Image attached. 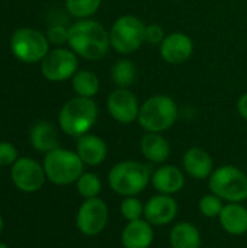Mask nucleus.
<instances>
[{"instance_id":"11","label":"nucleus","mask_w":247,"mask_h":248,"mask_svg":"<svg viewBox=\"0 0 247 248\" xmlns=\"http://www.w3.org/2000/svg\"><path fill=\"white\" fill-rule=\"evenodd\" d=\"M109 219V209L106 203L99 199H86L77 211L76 225L79 231L87 237H95L100 234Z\"/></svg>"},{"instance_id":"32","label":"nucleus","mask_w":247,"mask_h":248,"mask_svg":"<svg viewBox=\"0 0 247 248\" xmlns=\"http://www.w3.org/2000/svg\"><path fill=\"white\" fill-rule=\"evenodd\" d=\"M237 110H239L240 116L247 121V93L240 96V99L237 102Z\"/></svg>"},{"instance_id":"18","label":"nucleus","mask_w":247,"mask_h":248,"mask_svg":"<svg viewBox=\"0 0 247 248\" xmlns=\"http://www.w3.org/2000/svg\"><path fill=\"white\" fill-rule=\"evenodd\" d=\"M153 187L163 195H175L185 185L183 173L175 166H162L151 176Z\"/></svg>"},{"instance_id":"10","label":"nucleus","mask_w":247,"mask_h":248,"mask_svg":"<svg viewBox=\"0 0 247 248\" xmlns=\"http://www.w3.org/2000/svg\"><path fill=\"white\" fill-rule=\"evenodd\" d=\"M10 177L16 189L23 193L38 192L45 180V170L36 160L29 157H19L10 169Z\"/></svg>"},{"instance_id":"3","label":"nucleus","mask_w":247,"mask_h":248,"mask_svg":"<svg viewBox=\"0 0 247 248\" xmlns=\"http://www.w3.org/2000/svg\"><path fill=\"white\" fill-rule=\"evenodd\" d=\"M150 180L151 171L148 166L134 160L115 164L108 174L111 189L125 198L137 196L138 193H141Z\"/></svg>"},{"instance_id":"22","label":"nucleus","mask_w":247,"mask_h":248,"mask_svg":"<svg viewBox=\"0 0 247 248\" xmlns=\"http://www.w3.org/2000/svg\"><path fill=\"white\" fill-rule=\"evenodd\" d=\"M172 248H201V234L191 222H181L170 231Z\"/></svg>"},{"instance_id":"9","label":"nucleus","mask_w":247,"mask_h":248,"mask_svg":"<svg viewBox=\"0 0 247 248\" xmlns=\"http://www.w3.org/2000/svg\"><path fill=\"white\" fill-rule=\"evenodd\" d=\"M77 54L67 48L49 51L41 61V73L49 81H64L77 73Z\"/></svg>"},{"instance_id":"7","label":"nucleus","mask_w":247,"mask_h":248,"mask_svg":"<svg viewBox=\"0 0 247 248\" xmlns=\"http://www.w3.org/2000/svg\"><path fill=\"white\" fill-rule=\"evenodd\" d=\"M109 39L116 52L122 55L132 54L146 42V25L137 16L124 15L114 22Z\"/></svg>"},{"instance_id":"5","label":"nucleus","mask_w":247,"mask_h":248,"mask_svg":"<svg viewBox=\"0 0 247 248\" xmlns=\"http://www.w3.org/2000/svg\"><path fill=\"white\" fill-rule=\"evenodd\" d=\"M178 119V108L172 97L157 94L147 99L138 113V124L146 132L167 131Z\"/></svg>"},{"instance_id":"6","label":"nucleus","mask_w":247,"mask_h":248,"mask_svg":"<svg viewBox=\"0 0 247 248\" xmlns=\"http://www.w3.org/2000/svg\"><path fill=\"white\" fill-rule=\"evenodd\" d=\"M208 186L214 195L230 203L247 199V176L234 166H223L213 171Z\"/></svg>"},{"instance_id":"25","label":"nucleus","mask_w":247,"mask_h":248,"mask_svg":"<svg viewBox=\"0 0 247 248\" xmlns=\"http://www.w3.org/2000/svg\"><path fill=\"white\" fill-rule=\"evenodd\" d=\"M102 0H66L67 12L79 19H87L100 7Z\"/></svg>"},{"instance_id":"33","label":"nucleus","mask_w":247,"mask_h":248,"mask_svg":"<svg viewBox=\"0 0 247 248\" xmlns=\"http://www.w3.org/2000/svg\"><path fill=\"white\" fill-rule=\"evenodd\" d=\"M3 225H4V222H3V218H1V215H0V232L3 231Z\"/></svg>"},{"instance_id":"17","label":"nucleus","mask_w":247,"mask_h":248,"mask_svg":"<svg viewBox=\"0 0 247 248\" xmlns=\"http://www.w3.org/2000/svg\"><path fill=\"white\" fill-rule=\"evenodd\" d=\"M153 225L146 219L131 221L122 231V246L125 248H148L153 244Z\"/></svg>"},{"instance_id":"34","label":"nucleus","mask_w":247,"mask_h":248,"mask_svg":"<svg viewBox=\"0 0 247 248\" xmlns=\"http://www.w3.org/2000/svg\"><path fill=\"white\" fill-rule=\"evenodd\" d=\"M0 248H9V247H7V246H6L4 243H1V241H0Z\"/></svg>"},{"instance_id":"26","label":"nucleus","mask_w":247,"mask_h":248,"mask_svg":"<svg viewBox=\"0 0 247 248\" xmlns=\"http://www.w3.org/2000/svg\"><path fill=\"white\" fill-rule=\"evenodd\" d=\"M77 192L84 199H93L98 198V195L102 190V183L99 177L93 173H83L79 180L76 182Z\"/></svg>"},{"instance_id":"20","label":"nucleus","mask_w":247,"mask_h":248,"mask_svg":"<svg viewBox=\"0 0 247 248\" xmlns=\"http://www.w3.org/2000/svg\"><path fill=\"white\" fill-rule=\"evenodd\" d=\"M218 219L221 227L231 235H243L247 232V209L240 203L224 205Z\"/></svg>"},{"instance_id":"12","label":"nucleus","mask_w":247,"mask_h":248,"mask_svg":"<svg viewBox=\"0 0 247 248\" xmlns=\"http://www.w3.org/2000/svg\"><path fill=\"white\" fill-rule=\"evenodd\" d=\"M108 112L119 124H131L138 119L140 103L128 89L118 87L108 97Z\"/></svg>"},{"instance_id":"4","label":"nucleus","mask_w":247,"mask_h":248,"mask_svg":"<svg viewBox=\"0 0 247 248\" xmlns=\"http://www.w3.org/2000/svg\"><path fill=\"white\" fill-rule=\"evenodd\" d=\"M42 166L47 180L57 186H67L79 180L83 174L84 163L77 153L58 147L45 154Z\"/></svg>"},{"instance_id":"21","label":"nucleus","mask_w":247,"mask_h":248,"mask_svg":"<svg viewBox=\"0 0 247 248\" xmlns=\"http://www.w3.org/2000/svg\"><path fill=\"white\" fill-rule=\"evenodd\" d=\"M143 155L151 163H165L170 155L167 140L157 132H146L140 142Z\"/></svg>"},{"instance_id":"15","label":"nucleus","mask_w":247,"mask_h":248,"mask_svg":"<svg viewBox=\"0 0 247 248\" xmlns=\"http://www.w3.org/2000/svg\"><path fill=\"white\" fill-rule=\"evenodd\" d=\"M77 154L84 164L99 166L108 155V145L100 137L86 134L77 140Z\"/></svg>"},{"instance_id":"14","label":"nucleus","mask_w":247,"mask_h":248,"mask_svg":"<svg viewBox=\"0 0 247 248\" xmlns=\"http://www.w3.org/2000/svg\"><path fill=\"white\" fill-rule=\"evenodd\" d=\"M192 52L194 42L188 35L182 32L166 35V38L160 44V55L169 64H182L191 58Z\"/></svg>"},{"instance_id":"35","label":"nucleus","mask_w":247,"mask_h":248,"mask_svg":"<svg viewBox=\"0 0 247 248\" xmlns=\"http://www.w3.org/2000/svg\"><path fill=\"white\" fill-rule=\"evenodd\" d=\"M172 1H182V0H172Z\"/></svg>"},{"instance_id":"16","label":"nucleus","mask_w":247,"mask_h":248,"mask_svg":"<svg viewBox=\"0 0 247 248\" xmlns=\"http://www.w3.org/2000/svg\"><path fill=\"white\" fill-rule=\"evenodd\" d=\"M183 169L191 177L204 180V179H210V176L213 174L214 163L211 155L205 150L199 147H194L189 148L183 155Z\"/></svg>"},{"instance_id":"2","label":"nucleus","mask_w":247,"mask_h":248,"mask_svg":"<svg viewBox=\"0 0 247 248\" xmlns=\"http://www.w3.org/2000/svg\"><path fill=\"white\" fill-rule=\"evenodd\" d=\"M98 119V106L92 99L76 96L66 102L58 115V124L63 132L80 138L86 135Z\"/></svg>"},{"instance_id":"8","label":"nucleus","mask_w":247,"mask_h":248,"mask_svg":"<svg viewBox=\"0 0 247 248\" xmlns=\"http://www.w3.org/2000/svg\"><path fill=\"white\" fill-rule=\"evenodd\" d=\"M49 41L47 35L32 28H19L13 32L10 39V49L13 55L26 64L42 61L49 52Z\"/></svg>"},{"instance_id":"13","label":"nucleus","mask_w":247,"mask_h":248,"mask_svg":"<svg viewBox=\"0 0 247 248\" xmlns=\"http://www.w3.org/2000/svg\"><path fill=\"white\" fill-rule=\"evenodd\" d=\"M178 215V203L170 195L159 193L148 199L144 205L146 221L153 227H163L170 224Z\"/></svg>"},{"instance_id":"30","label":"nucleus","mask_w":247,"mask_h":248,"mask_svg":"<svg viewBox=\"0 0 247 248\" xmlns=\"http://www.w3.org/2000/svg\"><path fill=\"white\" fill-rule=\"evenodd\" d=\"M47 38L54 45H63L68 42V29L63 25H52L47 32Z\"/></svg>"},{"instance_id":"29","label":"nucleus","mask_w":247,"mask_h":248,"mask_svg":"<svg viewBox=\"0 0 247 248\" xmlns=\"http://www.w3.org/2000/svg\"><path fill=\"white\" fill-rule=\"evenodd\" d=\"M17 158V150L12 142H0V167L13 166Z\"/></svg>"},{"instance_id":"23","label":"nucleus","mask_w":247,"mask_h":248,"mask_svg":"<svg viewBox=\"0 0 247 248\" xmlns=\"http://www.w3.org/2000/svg\"><path fill=\"white\" fill-rule=\"evenodd\" d=\"M71 86L77 96L92 99L99 92V78L89 70H80L73 76Z\"/></svg>"},{"instance_id":"19","label":"nucleus","mask_w":247,"mask_h":248,"mask_svg":"<svg viewBox=\"0 0 247 248\" xmlns=\"http://www.w3.org/2000/svg\"><path fill=\"white\" fill-rule=\"evenodd\" d=\"M31 145L39 153H49L58 148V134L52 124L47 121L36 122L29 132Z\"/></svg>"},{"instance_id":"1","label":"nucleus","mask_w":247,"mask_h":248,"mask_svg":"<svg viewBox=\"0 0 247 248\" xmlns=\"http://www.w3.org/2000/svg\"><path fill=\"white\" fill-rule=\"evenodd\" d=\"M67 44L79 57L87 61H99L108 54L111 39L102 23L92 19H80L68 28Z\"/></svg>"},{"instance_id":"31","label":"nucleus","mask_w":247,"mask_h":248,"mask_svg":"<svg viewBox=\"0 0 247 248\" xmlns=\"http://www.w3.org/2000/svg\"><path fill=\"white\" fill-rule=\"evenodd\" d=\"M165 38H166L165 31H163V28L160 25L151 23V25L146 26V42L157 45V44H162Z\"/></svg>"},{"instance_id":"28","label":"nucleus","mask_w":247,"mask_h":248,"mask_svg":"<svg viewBox=\"0 0 247 248\" xmlns=\"http://www.w3.org/2000/svg\"><path fill=\"white\" fill-rule=\"evenodd\" d=\"M121 214L128 222L137 221L141 219V215H144V206L135 196H128L121 203Z\"/></svg>"},{"instance_id":"24","label":"nucleus","mask_w":247,"mask_h":248,"mask_svg":"<svg viewBox=\"0 0 247 248\" xmlns=\"http://www.w3.org/2000/svg\"><path fill=\"white\" fill-rule=\"evenodd\" d=\"M111 77H112V81L121 87V89H127L130 87L135 78H137V68H135V64L127 58H122V60H118L114 65H112V70H111Z\"/></svg>"},{"instance_id":"27","label":"nucleus","mask_w":247,"mask_h":248,"mask_svg":"<svg viewBox=\"0 0 247 248\" xmlns=\"http://www.w3.org/2000/svg\"><path fill=\"white\" fill-rule=\"evenodd\" d=\"M224 205H223V199L218 198L217 195L211 193V195H205L201 201H199V211L204 217L207 218H217L220 217L221 211H223Z\"/></svg>"}]
</instances>
